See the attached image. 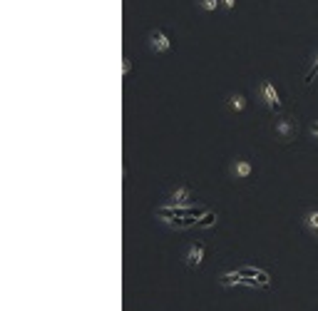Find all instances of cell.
Returning a JSON list of instances; mask_svg holds the SVG:
<instances>
[{
	"label": "cell",
	"mask_w": 318,
	"mask_h": 311,
	"mask_svg": "<svg viewBox=\"0 0 318 311\" xmlns=\"http://www.w3.org/2000/svg\"><path fill=\"white\" fill-rule=\"evenodd\" d=\"M149 48H152L154 53H169L172 40H169V35L162 28H154V30H149Z\"/></svg>",
	"instance_id": "cell-1"
},
{
	"label": "cell",
	"mask_w": 318,
	"mask_h": 311,
	"mask_svg": "<svg viewBox=\"0 0 318 311\" xmlns=\"http://www.w3.org/2000/svg\"><path fill=\"white\" fill-rule=\"evenodd\" d=\"M261 97L266 100V105L274 110V112H279L281 110V100H279V92H276V87L271 80H263L261 83Z\"/></svg>",
	"instance_id": "cell-2"
},
{
	"label": "cell",
	"mask_w": 318,
	"mask_h": 311,
	"mask_svg": "<svg viewBox=\"0 0 318 311\" xmlns=\"http://www.w3.org/2000/svg\"><path fill=\"white\" fill-rule=\"evenodd\" d=\"M204 252H206V247H204L202 242L192 244L189 252H187V264H189V266H199V264L204 261Z\"/></svg>",
	"instance_id": "cell-3"
},
{
	"label": "cell",
	"mask_w": 318,
	"mask_h": 311,
	"mask_svg": "<svg viewBox=\"0 0 318 311\" xmlns=\"http://www.w3.org/2000/svg\"><path fill=\"white\" fill-rule=\"evenodd\" d=\"M187 202H192V189H189V187H176L172 192V197H169V204L181 207V204H187Z\"/></svg>",
	"instance_id": "cell-4"
},
{
	"label": "cell",
	"mask_w": 318,
	"mask_h": 311,
	"mask_svg": "<svg viewBox=\"0 0 318 311\" xmlns=\"http://www.w3.org/2000/svg\"><path fill=\"white\" fill-rule=\"evenodd\" d=\"M232 172L239 177V179H246V177H251V172H254V167H251V162L249 160H236L234 162Z\"/></svg>",
	"instance_id": "cell-5"
},
{
	"label": "cell",
	"mask_w": 318,
	"mask_h": 311,
	"mask_svg": "<svg viewBox=\"0 0 318 311\" xmlns=\"http://www.w3.org/2000/svg\"><path fill=\"white\" fill-rule=\"evenodd\" d=\"M239 271H241L244 277H254V279H256V282H259L263 289H266V286L271 284L268 274H266V271H261V269H251V266H246V269H239Z\"/></svg>",
	"instance_id": "cell-6"
},
{
	"label": "cell",
	"mask_w": 318,
	"mask_h": 311,
	"mask_svg": "<svg viewBox=\"0 0 318 311\" xmlns=\"http://www.w3.org/2000/svg\"><path fill=\"white\" fill-rule=\"evenodd\" d=\"M229 107H232L234 112H244V110H246V97H244L241 92L229 95Z\"/></svg>",
	"instance_id": "cell-7"
},
{
	"label": "cell",
	"mask_w": 318,
	"mask_h": 311,
	"mask_svg": "<svg viewBox=\"0 0 318 311\" xmlns=\"http://www.w3.org/2000/svg\"><path fill=\"white\" fill-rule=\"evenodd\" d=\"M276 132H279L284 140H291V135H293V122H291V120H281V122L276 125Z\"/></svg>",
	"instance_id": "cell-8"
},
{
	"label": "cell",
	"mask_w": 318,
	"mask_h": 311,
	"mask_svg": "<svg viewBox=\"0 0 318 311\" xmlns=\"http://www.w3.org/2000/svg\"><path fill=\"white\" fill-rule=\"evenodd\" d=\"M216 219H219V217H216V212H211V209H209V212H206L204 217H199V222H197V226H199V229H206V226H214V224H216Z\"/></svg>",
	"instance_id": "cell-9"
},
{
	"label": "cell",
	"mask_w": 318,
	"mask_h": 311,
	"mask_svg": "<svg viewBox=\"0 0 318 311\" xmlns=\"http://www.w3.org/2000/svg\"><path fill=\"white\" fill-rule=\"evenodd\" d=\"M306 226L318 234V212H308V214H306Z\"/></svg>",
	"instance_id": "cell-10"
},
{
	"label": "cell",
	"mask_w": 318,
	"mask_h": 311,
	"mask_svg": "<svg viewBox=\"0 0 318 311\" xmlns=\"http://www.w3.org/2000/svg\"><path fill=\"white\" fill-rule=\"evenodd\" d=\"M197 3H199V8H202V10H206V13H214V10L219 8V3H221V0H197Z\"/></svg>",
	"instance_id": "cell-11"
},
{
	"label": "cell",
	"mask_w": 318,
	"mask_h": 311,
	"mask_svg": "<svg viewBox=\"0 0 318 311\" xmlns=\"http://www.w3.org/2000/svg\"><path fill=\"white\" fill-rule=\"evenodd\" d=\"M318 75V57L316 60H313V67H311V70H308V75H306V83H308V85H311V83H313V77H316Z\"/></svg>",
	"instance_id": "cell-12"
},
{
	"label": "cell",
	"mask_w": 318,
	"mask_h": 311,
	"mask_svg": "<svg viewBox=\"0 0 318 311\" xmlns=\"http://www.w3.org/2000/svg\"><path fill=\"white\" fill-rule=\"evenodd\" d=\"M129 70H132V62H129V57H124V75H129Z\"/></svg>",
	"instance_id": "cell-13"
},
{
	"label": "cell",
	"mask_w": 318,
	"mask_h": 311,
	"mask_svg": "<svg viewBox=\"0 0 318 311\" xmlns=\"http://www.w3.org/2000/svg\"><path fill=\"white\" fill-rule=\"evenodd\" d=\"M221 3H224V5L229 8V10H234V5H236V0H221Z\"/></svg>",
	"instance_id": "cell-14"
},
{
	"label": "cell",
	"mask_w": 318,
	"mask_h": 311,
	"mask_svg": "<svg viewBox=\"0 0 318 311\" xmlns=\"http://www.w3.org/2000/svg\"><path fill=\"white\" fill-rule=\"evenodd\" d=\"M311 132H313V137L318 140V122H313V125H311Z\"/></svg>",
	"instance_id": "cell-15"
}]
</instances>
